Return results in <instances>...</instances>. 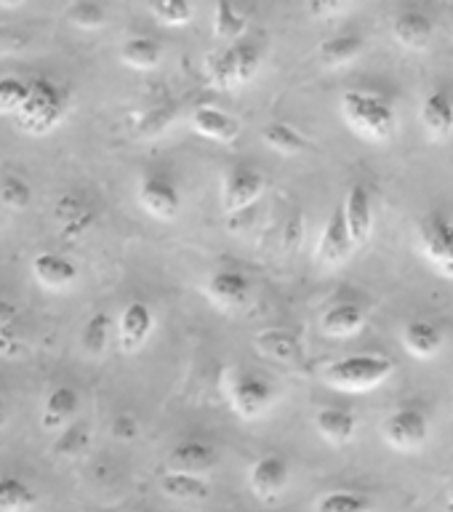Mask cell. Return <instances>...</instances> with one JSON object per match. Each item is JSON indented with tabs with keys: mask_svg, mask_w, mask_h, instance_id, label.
Wrapping results in <instances>:
<instances>
[{
	"mask_svg": "<svg viewBox=\"0 0 453 512\" xmlns=\"http://www.w3.org/2000/svg\"><path fill=\"white\" fill-rule=\"evenodd\" d=\"M342 115L355 134L371 142H387L398 128V115L392 110V104L382 94L366 91V88L344 91Z\"/></svg>",
	"mask_w": 453,
	"mask_h": 512,
	"instance_id": "1",
	"label": "cell"
},
{
	"mask_svg": "<svg viewBox=\"0 0 453 512\" xmlns=\"http://www.w3.org/2000/svg\"><path fill=\"white\" fill-rule=\"evenodd\" d=\"M259 67H262V51L256 43H248V40L211 51L203 59V75L211 83V88H219V91L246 86L248 80H254Z\"/></svg>",
	"mask_w": 453,
	"mask_h": 512,
	"instance_id": "2",
	"label": "cell"
},
{
	"mask_svg": "<svg viewBox=\"0 0 453 512\" xmlns=\"http://www.w3.org/2000/svg\"><path fill=\"white\" fill-rule=\"evenodd\" d=\"M392 371L395 363L387 355H347L323 368V382L331 384L334 390L366 392L387 382Z\"/></svg>",
	"mask_w": 453,
	"mask_h": 512,
	"instance_id": "3",
	"label": "cell"
},
{
	"mask_svg": "<svg viewBox=\"0 0 453 512\" xmlns=\"http://www.w3.org/2000/svg\"><path fill=\"white\" fill-rule=\"evenodd\" d=\"M67 112V94L48 78L30 80V91L24 107L16 115V123L27 134H48L62 123Z\"/></svg>",
	"mask_w": 453,
	"mask_h": 512,
	"instance_id": "4",
	"label": "cell"
},
{
	"mask_svg": "<svg viewBox=\"0 0 453 512\" xmlns=\"http://www.w3.org/2000/svg\"><path fill=\"white\" fill-rule=\"evenodd\" d=\"M416 240L424 259L443 275L453 280V219L443 211H430L416 227Z\"/></svg>",
	"mask_w": 453,
	"mask_h": 512,
	"instance_id": "5",
	"label": "cell"
},
{
	"mask_svg": "<svg viewBox=\"0 0 453 512\" xmlns=\"http://www.w3.org/2000/svg\"><path fill=\"white\" fill-rule=\"evenodd\" d=\"M227 398H230L232 411L243 419H259V416L272 406L275 400V387L270 379L246 371V368H235L227 376Z\"/></svg>",
	"mask_w": 453,
	"mask_h": 512,
	"instance_id": "6",
	"label": "cell"
},
{
	"mask_svg": "<svg viewBox=\"0 0 453 512\" xmlns=\"http://www.w3.org/2000/svg\"><path fill=\"white\" fill-rule=\"evenodd\" d=\"M382 440L395 451H419L430 440V419L422 408H398L382 422Z\"/></svg>",
	"mask_w": 453,
	"mask_h": 512,
	"instance_id": "7",
	"label": "cell"
},
{
	"mask_svg": "<svg viewBox=\"0 0 453 512\" xmlns=\"http://www.w3.org/2000/svg\"><path fill=\"white\" fill-rule=\"evenodd\" d=\"M139 206L160 222H174L182 211V195L166 174H144L136 187Z\"/></svg>",
	"mask_w": 453,
	"mask_h": 512,
	"instance_id": "8",
	"label": "cell"
},
{
	"mask_svg": "<svg viewBox=\"0 0 453 512\" xmlns=\"http://www.w3.org/2000/svg\"><path fill=\"white\" fill-rule=\"evenodd\" d=\"M54 222L64 240H78L96 224V211L83 192H62L54 203Z\"/></svg>",
	"mask_w": 453,
	"mask_h": 512,
	"instance_id": "9",
	"label": "cell"
},
{
	"mask_svg": "<svg viewBox=\"0 0 453 512\" xmlns=\"http://www.w3.org/2000/svg\"><path fill=\"white\" fill-rule=\"evenodd\" d=\"M264 176L254 168L238 166L224 176L222 182V211L227 216L243 214L248 206H254L262 198Z\"/></svg>",
	"mask_w": 453,
	"mask_h": 512,
	"instance_id": "10",
	"label": "cell"
},
{
	"mask_svg": "<svg viewBox=\"0 0 453 512\" xmlns=\"http://www.w3.org/2000/svg\"><path fill=\"white\" fill-rule=\"evenodd\" d=\"M352 248H355V240H352L350 224H347V216H344V206H336L328 216L326 227L320 232L318 240V256L320 264H326V267H336V264H342L350 259Z\"/></svg>",
	"mask_w": 453,
	"mask_h": 512,
	"instance_id": "11",
	"label": "cell"
},
{
	"mask_svg": "<svg viewBox=\"0 0 453 512\" xmlns=\"http://www.w3.org/2000/svg\"><path fill=\"white\" fill-rule=\"evenodd\" d=\"M248 486L262 502H275L288 488V464L275 454L256 459L248 470Z\"/></svg>",
	"mask_w": 453,
	"mask_h": 512,
	"instance_id": "12",
	"label": "cell"
},
{
	"mask_svg": "<svg viewBox=\"0 0 453 512\" xmlns=\"http://www.w3.org/2000/svg\"><path fill=\"white\" fill-rule=\"evenodd\" d=\"M152 328H155V312L150 310V304L131 302L126 304V310L120 312L118 320V344L123 352H139L150 339Z\"/></svg>",
	"mask_w": 453,
	"mask_h": 512,
	"instance_id": "13",
	"label": "cell"
},
{
	"mask_svg": "<svg viewBox=\"0 0 453 512\" xmlns=\"http://www.w3.org/2000/svg\"><path fill=\"white\" fill-rule=\"evenodd\" d=\"M216 464H219V454L200 440H184L166 459L168 472H182L192 478H206L208 472L216 470Z\"/></svg>",
	"mask_w": 453,
	"mask_h": 512,
	"instance_id": "14",
	"label": "cell"
},
{
	"mask_svg": "<svg viewBox=\"0 0 453 512\" xmlns=\"http://www.w3.org/2000/svg\"><path fill=\"white\" fill-rule=\"evenodd\" d=\"M206 294L222 310H240L251 299V280L238 270H219L208 278Z\"/></svg>",
	"mask_w": 453,
	"mask_h": 512,
	"instance_id": "15",
	"label": "cell"
},
{
	"mask_svg": "<svg viewBox=\"0 0 453 512\" xmlns=\"http://www.w3.org/2000/svg\"><path fill=\"white\" fill-rule=\"evenodd\" d=\"M80 408L78 392L72 387H54L48 392L43 406H40V427L46 432H62L64 427H70L75 422Z\"/></svg>",
	"mask_w": 453,
	"mask_h": 512,
	"instance_id": "16",
	"label": "cell"
},
{
	"mask_svg": "<svg viewBox=\"0 0 453 512\" xmlns=\"http://www.w3.org/2000/svg\"><path fill=\"white\" fill-rule=\"evenodd\" d=\"M192 128H195V134L222 144L235 142L243 131L235 115L219 110V107H211V104H200L198 110L192 112Z\"/></svg>",
	"mask_w": 453,
	"mask_h": 512,
	"instance_id": "17",
	"label": "cell"
},
{
	"mask_svg": "<svg viewBox=\"0 0 453 512\" xmlns=\"http://www.w3.org/2000/svg\"><path fill=\"white\" fill-rule=\"evenodd\" d=\"M30 270L32 278L48 291H64L78 280V267L67 256L54 254V251H43V254L35 256Z\"/></svg>",
	"mask_w": 453,
	"mask_h": 512,
	"instance_id": "18",
	"label": "cell"
},
{
	"mask_svg": "<svg viewBox=\"0 0 453 512\" xmlns=\"http://www.w3.org/2000/svg\"><path fill=\"white\" fill-rule=\"evenodd\" d=\"M432 35H435V24L430 16L416 8H408L392 22V38L408 51H424L432 43Z\"/></svg>",
	"mask_w": 453,
	"mask_h": 512,
	"instance_id": "19",
	"label": "cell"
},
{
	"mask_svg": "<svg viewBox=\"0 0 453 512\" xmlns=\"http://www.w3.org/2000/svg\"><path fill=\"white\" fill-rule=\"evenodd\" d=\"M342 206L347 224H350L352 240L358 246V243L368 240V235L374 230V203H371V192H368L366 184H352Z\"/></svg>",
	"mask_w": 453,
	"mask_h": 512,
	"instance_id": "20",
	"label": "cell"
},
{
	"mask_svg": "<svg viewBox=\"0 0 453 512\" xmlns=\"http://www.w3.org/2000/svg\"><path fill=\"white\" fill-rule=\"evenodd\" d=\"M419 120H422L424 131L432 139H448L453 134V99L448 91L438 88L432 94L424 96L422 107H419Z\"/></svg>",
	"mask_w": 453,
	"mask_h": 512,
	"instance_id": "21",
	"label": "cell"
},
{
	"mask_svg": "<svg viewBox=\"0 0 453 512\" xmlns=\"http://www.w3.org/2000/svg\"><path fill=\"white\" fill-rule=\"evenodd\" d=\"M366 326V312L355 302H336L331 304L323 318H320V328L323 334L334 336V339H347L355 336L360 328Z\"/></svg>",
	"mask_w": 453,
	"mask_h": 512,
	"instance_id": "22",
	"label": "cell"
},
{
	"mask_svg": "<svg viewBox=\"0 0 453 512\" xmlns=\"http://www.w3.org/2000/svg\"><path fill=\"white\" fill-rule=\"evenodd\" d=\"M315 427L328 443H334V446H342V443H350L355 438V430H358V419L352 411L339 406H326L320 408L318 414H315Z\"/></svg>",
	"mask_w": 453,
	"mask_h": 512,
	"instance_id": "23",
	"label": "cell"
},
{
	"mask_svg": "<svg viewBox=\"0 0 453 512\" xmlns=\"http://www.w3.org/2000/svg\"><path fill=\"white\" fill-rule=\"evenodd\" d=\"M403 347L414 358L427 360L432 355H438L440 347H443V331L435 323H430V320H414L403 331Z\"/></svg>",
	"mask_w": 453,
	"mask_h": 512,
	"instance_id": "24",
	"label": "cell"
},
{
	"mask_svg": "<svg viewBox=\"0 0 453 512\" xmlns=\"http://www.w3.org/2000/svg\"><path fill=\"white\" fill-rule=\"evenodd\" d=\"M254 342L256 350L262 352L264 358L280 360V363H296L302 358V347L296 342V336L283 331V328H267V331L254 336Z\"/></svg>",
	"mask_w": 453,
	"mask_h": 512,
	"instance_id": "25",
	"label": "cell"
},
{
	"mask_svg": "<svg viewBox=\"0 0 453 512\" xmlns=\"http://www.w3.org/2000/svg\"><path fill=\"white\" fill-rule=\"evenodd\" d=\"M160 491L176 502H203L211 494V486L206 483V478H192V475L166 470L160 475Z\"/></svg>",
	"mask_w": 453,
	"mask_h": 512,
	"instance_id": "26",
	"label": "cell"
},
{
	"mask_svg": "<svg viewBox=\"0 0 453 512\" xmlns=\"http://www.w3.org/2000/svg\"><path fill=\"white\" fill-rule=\"evenodd\" d=\"M163 59V46L158 40L144 38V35H136V38H128L123 46H120V62L131 67V70H155Z\"/></svg>",
	"mask_w": 453,
	"mask_h": 512,
	"instance_id": "27",
	"label": "cell"
},
{
	"mask_svg": "<svg viewBox=\"0 0 453 512\" xmlns=\"http://www.w3.org/2000/svg\"><path fill=\"white\" fill-rule=\"evenodd\" d=\"M363 51V38L360 35H334L328 38L323 46H320L318 56L323 67L328 70H336V67H344V64L355 62Z\"/></svg>",
	"mask_w": 453,
	"mask_h": 512,
	"instance_id": "28",
	"label": "cell"
},
{
	"mask_svg": "<svg viewBox=\"0 0 453 512\" xmlns=\"http://www.w3.org/2000/svg\"><path fill=\"white\" fill-rule=\"evenodd\" d=\"M246 27L248 22L246 16H243V11H238V8L232 6V3H227V0L216 3L214 38L219 40V43H224V46H235V43H240V38H243Z\"/></svg>",
	"mask_w": 453,
	"mask_h": 512,
	"instance_id": "29",
	"label": "cell"
},
{
	"mask_svg": "<svg viewBox=\"0 0 453 512\" xmlns=\"http://www.w3.org/2000/svg\"><path fill=\"white\" fill-rule=\"evenodd\" d=\"M38 504V494L22 478L0 475V512H30Z\"/></svg>",
	"mask_w": 453,
	"mask_h": 512,
	"instance_id": "30",
	"label": "cell"
},
{
	"mask_svg": "<svg viewBox=\"0 0 453 512\" xmlns=\"http://www.w3.org/2000/svg\"><path fill=\"white\" fill-rule=\"evenodd\" d=\"M176 115H179V107L174 102L155 104V107L142 112L139 120H136V136L139 139H158L160 134H166L168 128H171Z\"/></svg>",
	"mask_w": 453,
	"mask_h": 512,
	"instance_id": "31",
	"label": "cell"
},
{
	"mask_svg": "<svg viewBox=\"0 0 453 512\" xmlns=\"http://www.w3.org/2000/svg\"><path fill=\"white\" fill-rule=\"evenodd\" d=\"M112 334V318L107 312H94L91 318L86 320V326L80 331V347L91 358H99L104 350H107V342H110Z\"/></svg>",
	"mask_w": 453,
	"mask_h": 512,
	"instance_id": "32",
	"label": "cell"
},
{
	"mask_svg": "<svg viewBox=\"0 0 453 512\" xmlns=\"http://www.w3.org/2000/svg\"><path fill=\"white\" fill-rule=\"evenodd\" d=\"M262 139L278 155H299L307 147V139L288 123H267L262 131Z\"/></svg>",
	"mask_w": 453,
	"mask_h": 512,
	"instance_id": "33",
	"label": "cell"
},
{
	"mask_svg": "<svg viewBox=\"0 0 453 512\" xmlns=\"http://www.w3.org/2000/svg\"><path fill=\"white\" fill-rule=\"evenodd\" d=\"M315 512H374V504L358 491L339 488V491H328L320 496L315 502Z\"/></svg>",
	"mask_w": 453,
	"mask_h": 512,
	"instance_id": "34",
	"label": "cell"
},
{
	"mask_svg": "<svg viewBox=\"0 0 453 512\" xmlns=\"http://www.w3.org/2000/svg\"><path fill=\"white\" fill-rule=\"evenodd\" d=\"M91 443V430L86 422H72L70 427H64L62 432H56L54 440V454L64 456V459H75L88 448Z\"/></svg>",
	"mask_w": 453,
	"mask_h": 512,
	"instance_id": "35",
	"label": "cell"
},
{
	"mask_svg": "<svg viewBox=\"0 0 453 512\" xmlns=\"http://www.w3.org/2000/svg\"><path fill=\"white\" fill-rule=\"evenodd\" d=\"M64 16L78 30H99L107 22V11H104V6L94 3V0H75V3L64 8Z\"/></svg>",
	"mask_w": 453,
	"mask_h": 512,
	"instance_id": "36",
	"label": "cell"
},
{
	"mask_svg": "<svg viewBox=\"0 0 453 512\" xmlns=\"http://www.w3.org/2000/svg\"><path fill=\"white\" fill-rule=\"evenodd\" d=\"M0 203L11 211H24L32 203L30 182L19 174H6L0 179Z\"/></svg>",
	"mask_w": 453,
	"mask_h": 512,
	"instance_id": "37",
	"label": "cell"
},
{
	"mask_svg": "<svg viewBox=\"0 0 453 512\" xmlns=\"http://www.w3.org/2000/svg\"><path fill=\"white\" fill-rule=\"evenodd\" d=\"M27 91H30V83L22 78H0V115H19V110L24 107V99H27Z\"/></svg>",
	"mask_w": 453,
	"mask_h": 512,
	"instance_id": "38",
	"label": "cell"
},
{
	"mask_svg": "<svg viewBox=\"0 0 453 512\" xmlns=\"http://www.w3.org/2000/svg\"><path fill=\"white\" fill-rule=\"evenodd\" d=\"M150 14L155 16L160 24L184 27V24H190L192 19V6L190 3H184V0H160V3H152Z\"/></svg>",
	"mask_w": 453,
	"mask_h": 512,
	"instance_id": "39",
	"label": "cell"
},
{
	"mask_svg": "<svg viewBox=\"0 0 453 512\" xmlns=\"http://www.w3.org/2000/svg\"><path fill=\"white\" fill-rule=\"evenodd\" d=\"M350 8V3H342V0H312L307 3V14L315 16V19H331L336 14H344Z\"/></svg>",
	"mask_w": 453,
	"mask_h": 512,
	"instance_id": "40",
	"label": "cell"
},
{
	"mask_svg": "<svg viewBox=\"0 0 453 512\" xmlns=\"http://www.w3.org/2000/svg\"><path fill=\"white\" fill-rule=\"evenodd\" d=\"M112 435L118 440H123V443H128V440H134L136 435H139V422H136L131 414L115 416V419H112Z\"/></svg>",
	"mask_w": 453,
	"mask_h": 512,
	"instance_id": "41",
	"label": "cell"
},
{
	"mask_svg": "<svg viewBox=\"0 0 453 512\" xmlns=\"http://www.w3.org/2000/svg\"><path fill=\"white\" fill-rule=\"evenodd\" d=\"M16 320H19V310L8 299H0V336L16 334Z\"/></svg>",
	"mask_w": 453,
	"mask_h": 512,
	"instance_id": "42",
	"label": "cell"
},
{
	"mask_svg": "<svg viewBox=\"0 0 453 512\" xmlns=\"http://www.w3.org/2000/svg\"><path fill=\"white\" fill-rule=\"evenodd\" d=\"M24 352H27V347L19 336H0V358H22Z\"/></svg>",
	"mask_w": 453,
	"mask_h": 512,
	"instance_id": "43",
	"label": "cell"
},
{
	"mask_svg": "<svg viewBox=\"0 0 453 512\" xmlns=\"http://www.w3.org/2000/svg\"><path fill=\"white\" fill-rule=\"evenodd\" d=\"M8 422V406H6V395L0 390V427H6Z\"/></svg>",
	"mask_w": 453,
	"mask_h": 512,
	"instance_id": "44",
	"label": "cell"
},
{
	"mask_svg": "<svg viewBox=\"0 0 453 512\" xmlns=\"http://www.w3.org/2000/svg\"><path fill=\"white\" fill-rule=\"evenodd\" d=\"M22 3H0V8H6V11H11V8H19Z\"/></svg>",
	"mask_w": 453,
	"mask_h": 512,
	"instance_id": "45",
	"label": "cell"
},
{
	"mask_svg": "<svg viewBox=\"0 0 453 512\" xmlns=\"http://www.w3.org/2000/svg\"><path fill=\"white\" fill-rule=\"evenodd\" d=\"M448 504H453V483H451V488H448Z\"/></svg>",
	"mask_w": 453,
	"mask_h": 512,
	"instance_id": "46",
	"label": "cell"
},
{
	"mask_svg": "<svg viewBox=\"0 0 453 512\" xmlns=\"http://www.w3.org/2000/svg\"><path fill=\"white\" fill-rule=\"evenodd\" d=\"M448 512H453V504H448Z\"/></svg>",
	"mask_w": 453,
	"mask_h": 512,
	"instance_id": "47",
	"label": "cell"
}]
</instances>
